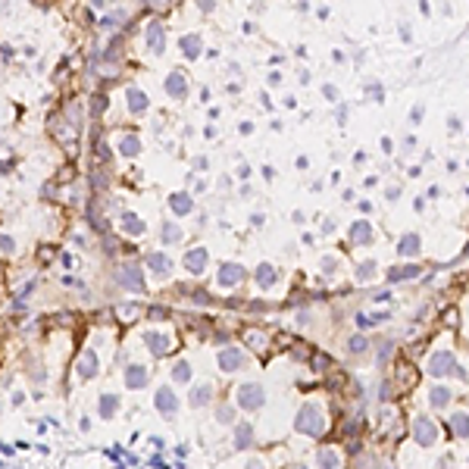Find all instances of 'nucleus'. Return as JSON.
Listing matches in <instances>:
<instances>
[{
	"instance_id": "29",
	"label": "nucleus",
	"mask_w": 469,
	"mask_h": 469,
	"mask_svg": "<svg viewBox=\"0 0 469 469\" xmlns=\"http://www.w3.org/2000/svg\"><path fill=\"white\" fill-rule=\"evenodd\" d=\"M119 228L125 231V234H144V219L141 216H135V213H122V219H119Z\"/></svg>"
},
{
	"instance_id": "31",
	"label": "nucleus",
	"mask_w": 469,
	"mask_h": 469,
	"mask_svg": "<svg viewBox=\"0 0 469 469\" xmlns=\"http://www.w3.org/2000/svg\"><path fill=\"white\" fill-rule=\"evenodd\" d=\"M116 147H119V153H122V156H138V153H141V138L129 132V135H122V138H119V144H116Z\"/></svg>"
},
{
	"instance_id": "49",
	"label": "nucleus",
	"mask_w": 469,
	"mask_h": 469,
	"mask_svg": "<svg viewBox=\"0 0 469 469\" xmlns=\"http://www.w3.org/2000/svg\"><path fill=\"white\" fill-rule=\"evenodd\" d=\"M344 119H347V106H338V122L344 125Z\"/></svg>"
},
{
	"instance_id": "25",
	"label": "nucleus",
	"mask_w": 469,
	"mask_h": 469,
	"mask_svg": "<svg viewBox=\"0 0 469 469\" xmlns=\"http://www.w3.org/2000/svg\"><path fill=\"white\" fill-rule=\"evenodd\" d=\"M119 394H100V404H97V413L100 419H113L116 413H119Z\"/></svg>"
},
{
	"instance_id": "54",
	"label": "nucleus",
	"mask_w": 469,
	"mask_h": 469,
	"mask_svg": "<svg viewBox=\"0 0 469 469\" xmlns=\"http://www.w3.org/2000/svg\"><path fill=\"white\" fill-rule=\"evenodd\" d=\"M294 469H310V466H303V463H297V466H294Z\"/></svg>"
},
{
	"instance_id": "1",
	"label": "nucleus",
	"mask_w": 469,
	"mask_h": 469,
	"mask_svg": "<svg viewBox=\"0 0 469 469\" xmlns=\"http://www.w3.org/2000/svg\"><path fill=\"white\" fill-rule=\"evenodd\" d=\"M294 432H300V435H306V438L326 435V413H322V407L313 404V401H306V404L297 410V416H294Z\"/></svg>"
},
{
	"instance_id": "24",
	"label": "nucleus",
	"mask_w": 469,
	"mask_h": 469,
	"mask_svg": "<svg viewBox=\"0 0 469 469\" xmlns=\"http://www.w3.org/2000/svg\"><path fill=\"white\" fill-rule=\"evenodd\" d=\"M97 369H100V360H97L94 350H88V354L78 360V378H94Z\"/></svg>"
},
{
	"instance_id": "19",
	"label": "nucleus",
	"mask_w": 469,
	"mask_h": 469,
	"mask_svg": "<svg viewBox=\"0 0 469 469\" xmlns=\"http://www.w3.org/2000/svg\"><path fill=\"white\" fill-rule=\"evenodd\" d=\"M125 103H129V110H132L135 116H141V113H147V106H150V97H147L141 88H135V85H132V88L125 91Z\"/></svg>"
},
{
	"instance_id": "35",
	"label": "nucleus",
	"mask_w": 469,
	"mask_h": 469,
	"mask_svg": "<svg viewBox=\"0 0 469 469\" xmlns=\"http://www.w3.org/2000/svg\"><path fill=\"white\" fill-rule=\"evenodd\" d=\"M385 319H388V313H360V316H357V326L366 329V326H378V322H385Z\"/></svg>"
},
{
	"instance_id": "12",
	"label": "nucleus",
	"mask_w": 469,
	"mask_h": 469,
	"mask_svg": "<svg viewBox=\"0 0 469 469\" xmlns=\"http://www.w3.org/2000/svg\"><path fill=\"white\" fill-rule=\"evenodd\" d=\"M144 44H147L150 53H163V47H166V28L160 22H150L147 31H144Z\"/></svg>"
},
{
	"instance_id": "8",
	"label": "nucleus",
	"mask_w": 469,
	"mask_h": 469,
	"mask_svg": "<svg viewBox=\"0 0 469 469\" xmlns=\"http://www.w3.org/2000/svg\"><path fill=\"white\" fill-rule=\"evenodd\" d=\"M153 404H156V410H160V416H163V419H175V413H178V398H175V391H172L169 385L156 388Z\"/></svg>"
},
{
	"instance_id": "55",
	"label": "nucleus",
	"mask_w": 469,
	"mask_h": 469,
	"mask_svg": "<svg viewBox=\"0 0 469 469\" xmlns=\"http://www.w3.org/2000/svg\"><path fill=\"white\" fill-rule=\"evenodd\" d=\"M466 466H469V460H466Z\"/></svg>"
},
{
	"instance_id": "6",
	"label": "nucleus",
	"mask_w": 469,
	"mask_h": 469,
	"mask_svg": "<svg viewBox=\"0 0 469 469\" xmlns=\"http://www.w3.org/2000/svg\"><path fill=\"white\" fill-rule=\"evenodd\" d=\"M413 441L419 447H432L438 441V425L428 419V416H416L413 419Z\"/></svg>"
},
{
	"instance_id": "32",
	"label": "nucleus",
	"mask_w": 469,
	"mask_h": 469,
	"mask_svg": "<svg viewBox=\"0 0 469 469\" xmlns=\"http://www.w3.org/2000/svg\"><path fill=\"white\" fill-rule=\"evenodd\" d=\"M160 238H163V244H178V241H182V228H178L175 222H163Z\"/></svg>"
},
{
	"instance_id": "52",
	"label": "nucleus",
	"mask_w": 469,
	"mask_h": 469,
	"mask_svg": "<svg viewBox=\"0 0 469 469\" xmlns=\"http://www.w3.org/2000/svg\"><path fill=\"white\" fill-rule=\"evenodd\" d=\"M247 175H250V166H247V163H244V166H241V169H238V178H247Z\"/></svg>"
},
{
	"instance_id": "23",
	"label": "nucleus",
	"mask_w": 469,
	"mask_h": 469,
	"mask_svg": "<svg viewBox=\"0 0 469 469\" xmlns=\"http://www.w3.org/2000/svg\"><path fill=\"white\" fill-rule=\"evenodd\" d=\"M247 447H254V425L238 422L234 425V450H247Z\"/></svg>"
},
{
	"instance_id": "28",
	"label": "nucleus",
	"mask_w": 469,
	"mask_h": 469,
	"mask_svg": "<svg viewBox=\"0 0 469 469\" xmlns=\"http://www.w3.org/2000/svg\"><path fill=\"white\" fill-rule=\"evenodd\" d=\"M407 279H419V266H391L388 269V282H407Z\"/></svg>"
},
{
	"instance_id": "21",
	"label": "nucleus",
	"mask_w": 469,
	"mask_h": 469,
	"mask_svg": "<svg viewBox=\"0 0 469 469\" xmlns=\"http://www.w3.org/2000/svg\"><path fill=\"white\" fill-rule=\"evenodd\" d=\"M450 401H454V394H450L447 385H432V388H428V404H432L435 410L450 407Z\"/></svg>"
},
{
	"instance_id": "48",
	"label": "nucleus",
	"mask_w": 469,
	"mask_h": 469,
	"mask_svg": "<svg viewBox=\"0 0 469 469\" xmlns=\"http://www.w3.org/2000/svg\"><path fill=\"white\" fill-rule=\"evenodd\" d=\"M372 300H378V303H385V300H391V294H388V291H378V294H375Z\"/></svg>"
},
{
	"instance_id": "41",
	"label": "nucleus",
	"mask_w": 469,
	"mask_h": 469,
	"mask_svg": "<svg viewBox=\"0 0 469 469\" xmlns=\"http://www.w3.org/2000/svg\"><path fill=\"white\" fill-rule=\"evenodd\" d=\"M447 132H450V135L460 132V119H457V116H450V119H447Z\"/></svg>"
},
{
	"instance_id": "30",
	"label": "nucleus",
	"mask_w": 469,
	"mask_h": 469,
	"mask_svg": "<svg viewBox=\"0 0 469 469\" xmlns=\"http://www.w3.org/2000/svg\"><path fill=\"white\" fill-rule=\"evenodd\" d=\"M169 378H172V382H178V385H188V382L194 378V369H191V363H188V360H175V363H172V372H169Z\"/></svg>"
},
{
	"instance_id": "10",
	"label": "nucleus",
	"mask_w": 469,
	"mask_h": 469,
	"mask_svg": "<svg viewBox=\"0 0 469 469\" xmlns=\"http://www.w3.org/2000/svg\"><path fill=\"white\" fill-rule=\"evenodd\" d=\"M372 222L369 219H357L354 225L347 228V238H350V244H357V247H366V244H372Z\"/></svg>"
},
{
	"instance_id": "51",
	"label": "nucleus",
	"mask_w": 469,
	"mask_h": 469,
	"mask_svg": "<svg viewBox=\"0 0 469 469\" xmlns=\"http://www.w3.org/2000/svg\"><path fill=\"white\" fill-rule=\"evenodd\" d=\"M285 106H288V110H294V106H297V100H294V94H288V97H285Z\"/></svg>"
},
{
	"instance_id": "9",
	"label": "nucleus",
	"mask_w": 469,
	"mask_h": 469,
	"mask_svg": "<svg viewBox=\"0 0 469 469\" xmlns=\"http://www.w3.org/2000/svg\"><path fill=\"white\" fill-rule=\"evenodd\" d=\"M141 341H144V347L150 350L153 357H166L172 350V335L169 332H144Z\"/></svg>"
},
{
	"instance_id": "5",
	"label": "nucleus",
	"mask_w": 469,
	"mask_h": 469,
	"mask_svg": "<svg viewBox=\"0 0 469 469\" xmlns=\"http://www.w3.org/2000/svg\"><path fill=\"white\" fill-rule=\"evenodd\" d=\"M244 279H247V269L241 263H219V269H216V285L219 288H234Z\"/></svg>"
},
{
	"instance_id": "2",
	"label": "nucleus",
	"mask_w": 469,
	"mask_h": 469,
	"mask_svg": "<svg viewBox=\"0 0 469 469\" xmlns=\"http://www.w3.org/2000/svg\"><path fill=\"white\" fill-rule=\"evenodd\" d=\"M428 372H432V378H450V375H460L457 354H454V350H435L432 360H428Z\"/></svg>"
},
{
	"instance_id": "7",
	"label": "nucleus",
	"mask_w": 469,
	"mask_h": 469,
	"mask_svg": "<svg viewBox=\"0 0 469 469\" xmlns=\"http://www.w3.org/2000/svg\"><path fill=\"white\" fill-rule=\"evenodd\" d=\"M216 363H219L222 372H238V369H244L247 354H244L241 347H222L219 354H216Z\"/></svg>"
},
{
	"instance_id": "18",
	"label": "nucleus",
	"mask_w": 469,
	"mask_h": 469,
	"mask_svg": "<svg viewBox=\"0 0 469 469\" xmlns=\"http://www.w3.org/2000/svg\"><path fill=\"white\" fill-rule=\"evenodd\" d=\"M169 210L178 216H188V213H194V197L188 191H175V194H169Z\"/></svg>"
},
{
	"instance_id": "45",
	"label": "nucleus",
	"mask_w": 469,
	"mask_h": 469,
	"mask_svg": "<svg viewBox=\"0 0 469 469\" xmlns=\"http://www.w3.org/2000/svg\"><path fill=\"white\" fill-rule=\"evenodd\" d=\"M238 132H241V135H250V132H254V122H241Z\"/></svg>"
},
{
	"instance_id": "34",
	"label": "nucleus",
	"mask_w": 469,
	"mask_h": 469,
	"mask_svg": "<svg viewBox=\"0 0 469 469\" xmlns=\"http://www.w3.org/2000/svg\"><path fill=\"white\" fill-rule=\"evenodd\" d=\"M347 350H350V354H366V350H369V338L366 335H350L347 338Z\"/></svg>"
},
{
	"instance_id": "47",
	"label": "nucleus",
	"mask_w": 469,
	"mask_h": 469,
	"mask_svg": "<svg viewBox=\"0 0 469 469\" xmlns=\"http://www.w3.org/2000/svg\"><path fill=\"white\" fill-rule=\"evenodd\" d=\"M413 210H416V213H422V210H425V201H422V197H416V201H413Z\"/></svg>"
},
{
	"instance_id": "42",
	"label": "nucleus",
	"mask_w": 469,
	"mask_h": 469,
	"mask_svg": "<svg viewBox=\"0 0 469 469\" xmlns=\"http://www.w3.org/2000/svg\"><path fill=\"white\" fill-rule=\"evenodd\" d=\"M366 94H372L375 100H382V88L378 85H366Z\"/></svg>"
},
{
	"instance_id": "13",
	"label": "nucleus",
	"mask_w": 469,
	"mask_h": 469,
	"mask_svg": "<svg viewBox=\"0 0 469 469\" xmlns=\"http://www.w3.org/2000/svg\"><path fill=\"white\" fill-rule=\"evenodd\" d=\"M144 263L156 272V276H172V257L163 254V250H150L144 254Z\"/></svg>"
},
{
	"instance_id": "50",
	"label": "nucleus",
	"mask_w": 469,
	"mask_h": 469,
	"mask_svg": "<svg viewBox=\"0 0 469 469\" xmlns=\"http://www.w3.org/2000/svg\"><path fill=\"white\" fill-rule=\"evenodd\" d=\"M263 178H276V169H272V166H263Z\"/></svg>"
},
{
	"instance_id": "40",
	"label": "nucleus",
	"mask_w": 469,
	"mask_h": 469,
	"mask_svg": "<svg viewBox=\"0 0 469 469\" xmlns=\"http://www.w3.org/2000/svg\"><path fill=\"white\" fill-rule=\"evenodd\" d=\"M322 94H326L329 100H338V88H335V85H322Z\"/></svg>"
},
{
	"instance_id": "27",
	"label": "nucleus",
	"mask_w": 469,
	"mask_h": 469,
	"mask_svg": "<svg viewBox=\"0 0 469 469\" xmlns=\"http://www.w3.org/2000/svg\"><path fill=\"white\" fill-rule=\"evenodd\" d=\"M213 401V388L210 385H194L191 388V394H188V404L191 407H207Z\"/></svg>"
},
{
	"instance_id": "46",
	"label": "nucleus",
	"mask_w": 469,
	"mask_h": 469,
	"mask_svg": "<svg viewBox=\"0 0 469 469\" xmlns=\"http://www.w3.org/2000/svg\"><path fill=\"white\" fill-rule=\"evenodd\" d=\"M282 82V72H269V85H279Z\"/></svg>"
},
{
	"instance_id": "36",
	"label": "nucleus",
	"mask_w": 469,
	"mask_h": 469,
	"mask_svg": "<svg viewBox=\"0 0 469 469\" xmlns=\"http://www.w3.org/2000/svg\"><path fill=\"white\" fill-rule=\"evenodd\" d=\"M231 419H234V410H231V407H216V422L228 425Z\"/></svg>"
},
{
	"instance_id": "3",
	"label": "nucleus",
	"mask_w": 469,
	"mask_h": 469,
	"mask_svg": "<svg viewBox=\"0 0 469 469\" xmlns=\"http://www.w3.org/2000/svg\"><path fill=\"white\" fill-rule=\"evenodd\" d=\"M116 285L132 291V294H141L144 291V269L138 263H122L116 269Z\"/></svg>"
},
{
	"instance_id": "26",
	"label": "nucleus",
	"mask_w": 469,
	"mask_h": 469,
	"mask_svg": "<svg viewBox=\"0 0 469 469\" xmlns=\"http://www.w3.org/2000/svg\"><path fill=\"white\" fill-rule=\"evenodd\" d=\"M338 466H341V454L335 447L316 450V469H338Z\"/></svg>"
},
{
	"instance_id": "44",
	"label": "nucleus",
	"mask_w": 469,
	"mask_h": 469,
	"mask_svg": "<svg viewBox=\"0 0 469 469\" xmlns=\"http://www.w3.org/2000/svg\"><path fill=\"white\" fill-rule=\"evenodd\" d=\"M150 316L160 319V316H166V310H163V306H150Z\"/></svg>"
},
{
	"instance_id": "11",
	"label": "nucleus",
	"mask_w": 469,
	"mask_h": 469,
	"mask_svg": "<svg viewBox=\"0 0 469 469\" xmlns=\"http://www.w3.org/2000/svg\"><path fill=\"white\" fill-rule=\"evenodd\" d=\"M422 254V238L416 231H404L401 238H398V257H404V260H413V257H419Z\"/></svg>"
},
{
	"instance_id": "43",
	"label": "nucleus",
	"mask_w": 469,
	"mask_h": 469,
	"mask_svg": "<svg viewBox=\"0 0 469 469\" xmlns=\"http://www.w3.org/2000/svg\"><path fill=\"white\" fill-rule=\"evenodd\" d=\"M335 266H338V260H335V257H326V260H322V269H326V272H332Z\"/></svg>"
},
{
	"instance_id": "17",
	"label": "nucleus",
	"mask_w": 469,
	"mask_h": 469,
	"mask_svg": "<svg viewBox=\"0 0 469 469\" xmlns=\"http://www.w3.org/2000/svg\"><path fill=\"white\" fill-rule=\"evenodd\" d=\"M166 94L172 97V100H182L185 94H188V78L182 75V72H169V78H166Z\"/></svg>"
},
{
	"instance_id": "39",
	"label": "nucleus",
	"mask_w": 469,
	"mask_h": 469,
	"mask_svg": "<svg viewBox=\"0 0 469 469\" xmlns=\"http://www.w3.org/2000/svg\"><path fill=\"white\" fill-rule=\"evenodd\" d=\"M422 116H425V110H422V106H413V110H410V122H413V125L422 122Z\"/></svg>"
},
{
	"instance_id": "22",
	"label": "nucleus",
	"mask_w": 469,
	"mask_h": 469,
	"mask_svg": "<svg viewBox=\"0 0 469 469\" xmlns=\"http://www.w3.org/2000/svg\"><path fill=\"white\" fill-rule=\"evenodd\" d=\"M447 428H450V435H454V438H469V413H463V410L450 413Z\"/></svg>"
},
{
	"instance_id": "38",
	"label": "nucleus",
	"mask_w": 469,
	"mask_h": 469,
	"mask_svg": "<svg viewBox=\"0 0 469 469\" xmlns=\"http://www.w3.org/2000/svg\"><path fill=\"white\" fill-rule=\"evenodd\" d=\"M385 197H388V201H398V197H401V185H388V188H385Z\"/></svg>"
},
{
	"instance_id": "37",
	"label": "nucleus",
	"mask_w": 469,
	"mask_h": 469,
	"mask_svg": "<svg viewBox=\"0 0 469 469\" xmlns=\"http://www.w3.org/2000/svg\"><path fill=\"white\" fill-rule=\"evenodd\" d=\"M0 247H4L7 254H13V250H16V241L10 238V234H0Z\"/></svg>"
},
{
	"instance_id": "20",
	"label": "nucleus",
	"mask_w": 469,
	"mask_h": 469,
	"mask_svg": "<svg viewBox=\"0 0 469 469\" xmlns=\"http://www.w3.org/2000/svg\"><path fill=\"white\" fill-rule=\"evenodd\" d=\"M178 47L188 60H197L204 53V41H201V34H182L178 38Z\"/></svg>"
},
{
	"instance_id": "14",
	"label": "nucleus",
	"mask_w": 469,
	"mask_h": 469,
	"mask_svg": "<svg viewBox=\"0 0 469 469\" xmlns=\"http://www.w3.org/2000/svg\"><path fill=\"white\" fill-rule=\"evenodd\" d=\"M182 263H185V269L191 272V276H201V272L207 269V247H191Z\"/></svg>"
},
{
	"instance_id": "4",
	"label": "nucleus",
	"mask_w": 469,
	"mask_h": 469,
	"mask_svg": "<svg viewBox=\"0 0 469 469\" xmlns=\"http://www.w3.org/2000/svg\"><path fill=\"white\" fill-rule=\"evenodd\" d=\"M234 401H238L241 410H260L266 404V391L260 382H244L238 385V391H234Z\"/></svg>"
},
{
	"instance_id": "33",
	"label": "nucleus",
	"mask_w": 469,
	"mask_h": 469,
	"mask_svg": "<svg viewBox=\"0 0 469 469\" xmlns=\"http://www.w3.org/2000/svg\"><path fill=\"white\" fill-rule=\"evenodd\" d=\"M357 282H369V279H375V260H363V263H357Z\"/></svg>"
},
{
	"instance_id": "15",
	"label": "nucleus",
	"mask_w": 469,
	"mask_h": 469,
	"mask_svg": "<svg viewBox=\"0 0 469 469\" xmlns=\"http://www.w3.org/2000/svg\"><path fill=\"white\" fill-rule=\"evenodd\" d=\"M276 279H279V269L272 266V263H260V266L254 269V282H257V288H263V291H269L272 285H276Z\"/></svg>"
},
{
	"instance_id": "53",
	"label": "nucleus",
	"mask_w": 469,
	"mask_h": 469,
	"mask_svg": "<svg viewBox=\"0 0 469 469\" xmlns=\"http://www.w3.org/2000/svg\"><path fill=\"white\" fill-rule=\"evenodd\" d=\"M244 469H263V463H260V460H247V466H244Z\"/></svg>"
},
{
	"instance_id": "16",
	"label": "nucleus",
	"mask_w": 469,
	"mask_h": 469,
	"mask_svg": "<svg viewBox=\"0 0 469 469\" xmlns=\"http://www.w3.org/2000/svg\"><path fill=\"white\" fill-rule=\"evenodd\" d=\"M150 378H147V366H141V363H129L125 366V388H132V391H138V388H144Z\"/></svg>"
}]
</instances>
